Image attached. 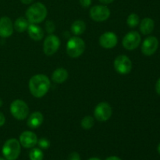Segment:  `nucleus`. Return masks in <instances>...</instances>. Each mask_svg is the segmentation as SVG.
Segmentation results:
<instances>
[{
	"mask_svg": "<svg viewBox=\"0 0 160 160\" xmlns=\"http://www.w3.org/2000/svg\"><path fill=\"white\" fill-rule=\"evenodd\" d=\"M0 160H7V159H2V158H1V157H0Z\"/></svg>",
	"mask_w": 160,
	"mask_h": 160,
	"instance_id": "nucleus-36",
	"label": "nucleus"
},
{
	"mask_svg": "<svg viewBox=\"0 0 160 160\" xmlns=\"http://www.w3.org/2000/svg\"><path fill=\"white\" fill-rule=\"evenodd\" d=\"M38 145H39L40 148H42V149H47L50 147V142L48 140V139L45 138H41L39 140H38Z\"/></svg>",
	"mask_w": 160,
	"mask_h": 160,
	"instance_id": "nucleus-24",
	"label": "nucleus"
},
{
	"mask_svg": "<svg viewBox=\"0 0 160 160\" xmlns=\"http://www.w3.org/2000/svg\"><path fill=\"white\" fill-rule=\"evenodd\" d=\"M20 1H21V2L23 3V4L29 5V4H31V3L34 0H20Z\"/></svg>",
	"mask_w": 160,
	"mask_h": 160,
	"instance_id": "nucleus-32",
	"label": "nucleus"
},
{
	"mask_svg": "<svg viewBox=\"0 0 160 160\" xmlns=\"http://www.w3.org/2000/svg\"><path fill=\"white\" fill-rule=\"evenodd\" d=\"M157 151H158V152H159V154L160 155V143L159 144V145H158V147H157Z\"/></svg>",
	"mask_w": 160,
	"mask_h": 160,
	"instance_id": "nucleus-34",
	"label": "nucleus"
},
{
	"mask_svg": "<svg viewBox=\"0 0 160 160\" xmlns=\"http://www.w3.org/2000/svg\"><path fill=\"white\" fill-rule=\"evenodd\" d=\"M106 160H122L120 158L117 157V156H109V157L106 158Z\"/></svg>",
	"mask_w": 160,
	"mask_h": 160,
	"instance_id": "nucleus-31",
	"label": "nucleus"
},
{
	"mask_svg": "<svg viewBox=\"0 0 160 160\" xmlns=\"http://www.w3.org/2000/svg\"><path fill=\"white\" fill-rule=\"evenodd\" d=\"M95 124V120L92 116H87L84 117L81 120V125L83 129L90 130Z\"/></svg>",
	"mask_w": 160,
	"mask_h": 160,
	"instance_id": "nucleus-22",
	"label": "nucleus"
},
{
	"mask_svg": "<svg viewBox=\"0 0 160 160\" xmlns=\"http://www.w3.org/2000/svg\"><path fill=\"white\" fill-rule=\"evenodd\" d=\"M68 160H81V156H80V155L78 152H73L70 154L68 157Z\"/></svg>",
	"mask_w": 160,
	"mask_h": 160,
	"instance_id": "nucleus-26",
	"label": "nucleus"
},
{
	"mask_svg": "<svg viewBox=\"0 0 160 160\" xmlns=\"http://www.w3.org/2000/svg\"><path fill=\"white\" fill-rule=\"evenodd\" d=\"M156 91L158 95H160V78L157 81L156 84Z\"/></svg>",
	"mask_w": 160,
	"mask_h": 160,
	"instance_id": "nucleus-29",
	"label": "nucleus"
},
{
	"mask_svg": "<svg viewBox=\"0 0 160 160\" xmlns=\"http://www.w3.org/2000/svg\"><path fill=\"white\" fill-rule=\"evenodd\" d=\"M88 160H101V159H98V158L97 157H92V158H90V159H88Z\"/></svg>",
	"mask_w": 160,
	"mask_h": 160,
	"instance_id": "nucleus-33",
	"label": "nucleus"
},
{
	"mask_svg": "<svg viewBox=\"0 0 160 160\" xmlns=\"http://www.w3.org/2000/svg\"><path fill=\"white\" fill-rule=\"evenodd\" d=\"M118 39L113 32H106L99 38V44L104 48H112L117 45Z\"/></svg>",
	"mask_w": 160,
	"mask_h": 160,
	"instance_id": "nucleus-13",
	"label": "nucleus"
},
{
	"mask_svg": "<svg viewBox=\"0 0 160 160\" xmlns=\"http://www.w3.org/2000/svg\"><path fill=\"white\" fill-rule=\"evenodd\" d=\"M85 43L84 40L78 36L69 39L67 44V52L72 58H78L84 53L85 50Z\"/></svg>",
	"mask_w": 160,
	"mask_h": 160,
	"instance_id": "nucleus-4",
	"label": "nucleus"
},
{
	"mask_svg": "<svg viewBox=\"0 0 160 160\" xmlns=\"http://www.w3.org/2000/svg\"><path fill=\"white\" fill-rule=\"evenodd\" d=\"M10 112L12 117L19 120L26 119L29 115V107L23 100H14L10 105Z\"/></svg>",
	"mask_w": 160,
	"mask_h": 160,
	"instance_id": "nucleus-5",
	"label": "nucleus"
},
{
	"mask_svg": "<svg viewBox=\"0 0 160 160\" xmlns=\"http://www.w3.org/2000/svg\"><path fill=\"white\" fill-rule=\"evenodd\" d=\"M29 24L30 22L28 21V19L20 17L15 20V23L13 24V28L17 32L21 33L28 30Z\"/></svg>",
	"mask_w": 160,
	"mask_h": 160,
	"instance_id": "nucleus-19",
	"label": "nucleus"
},
{
	"mask_svg": "<svg viewBox=\"0 0 160 160\" xmlns=\"http://www.w3.org/2000/svg\"><path fill=\"white\" fill-rule=\"evenodd\" d=\"M67 78H68V72L66 69L62 68V67L56 69L52 75V81L57 84L63 83L64 81H67Z\"/></svg>",
	"mask_w": 160,
	"mask_h": 160,
	"instance_id": "nucleus-18",
	"label": "nucleus"
},
{
	"mask_svg": "<svg viewBox=\"0 0 160 160\" xmlns=\"http://www.w3.org/2000/svg\"><path fill=\"white\" fill-rule=\"evenodd\" d=\"M20 143L25 148H32L38 144V137L32 131H23L20 136Z\"/></svg>",
	"mask_w": 160,
	"mask_h": 160,
	"instance_id": "nucleus-12",
	"label": "nucleus"
},
{
	"mask_svg": "<svg viewBox=\"0 0 160 160\" xmlns=\"http://www.w3.org/2000/svg\"><path fill=\"white\" fill-rule=\"evenodd\" d=\"M30 160H43L44 153L40 148H32L29 152Z\"/></svg>",
	"mask_w": 160,
	"mask_h": 160,
	"instance_id": "nucleus-21",
	"label": "nucleus"
},
{
	"mask_svg": "<svg viewBox=\"0 0 160 160\" xmlns=\"http://www.w3.org/2000/svg\"><path fill=\"white\" fill-rule=\"evenodd\" d=\"M13 33V24L11 19L8 17L0 18V37L9 38Z\"/></svg>",
	"mask_w": 160,
	"mask_h": 160,
	"instance_id": "nucleus-14",
	"label": "nucleus"
},
{
	"mask_svg": "<svg viewBox=\"0 0 160 160\" xmlns=\"http://www.w3.org/2000/svg\"><path fill=\"white\" fill-rule=\"evenodd\" d=\"M86 24L83 20H78L71 25V31L75 35H81L85 31Z\"/></svg>",
	"mask_w": 160,
	"mask_h": 160,
	"instance_id": "nucleus-20",
	"label": "nucleus"
},
{
	"mask_svg": "<svg viewBox=\"0 0 160 160\" xmlns=\"http://www.w3.org/2000/svg\"><path fill=\"white\" fill-rule=\"evenodd\" d=\"M114 68L120 74H128L131 71L132 62L127 56L120 55L114 60Z\"/></svg>",
	"mask_w": 160,
	"mask_h": 160,
	"instance_id": "nucleus-7",
	"label": "nucleus"
},
{
	"mask_svg": "<svg viewBox=\"0 0 160 160\" xmlns=\"http://www.w3.org/2000/svg\"><path fill=\"white\" fill-rule=\"evenodd\" d=\"M142 38L137 31H131L124 36L123 39V46L127 50H134L139 46Z\"/></svg>",
	"mask_w": 160,
	"mask_h": 160,
	"instance_id": "nucleus-10",
	"label": "nucleus"
},
{
	"mask_svg": "<svg viewBox=\"0 0 160 160\" xmlns=\"http://www.w3.org/2000/svg\"><path fill=\"white\" fill-rule=\"evenodd\" d=\"M159 47V41L154 36H149L144 40L142 45V52L145 56H152Z\"/></svg>",
	"mask_w": 160,
	"mask_h": 160,
	"instance_id": "nucleus-11",
	"label": "nucleus"
},
{
	"mask_svg": "<svg viewBox=\"0 0 160 160\" xmlns=\"http://www.w3.org/2000/svg\"><path fill=\"white\" fill-rule=\"evenodd\" d=\"M80 4L81 5V6L84 8H88L91 6L92 4V0H79Z\"/></svg>",
	"mask_w": 160,
	"mask_h": 160,
	"instance_id": "nucleus-27",
	"label": "nucleus"
},
{
	"mask_svg": "<svg viewBox=\"0 0 160 160\" xmlns=\"http://www.w3.org/2000/svg\"><path fill=\"white\" fill-rule=\"evenodd\" d=\"M60 45V40L54 34H50L44 41L43 49L46 56H52L58 51Z\"/></svg>",
	"mask_w": 160,
	"mask_h": 160,
	"instance_id": "nucleus-9",
	"label": "nucleus"
},
{
	"mask_svg": "<svg viewBox=\"0 0 160 160\" xmlns=\"http://www.w3.org/2000/svg\"><path fill=\"white\" fill-rule=\"evenodd\" d=\"M90 17L97 22H102L107 20L110 16V10L106 6L97 5L94 6L90 9Z\"/></svg>",
	"mask_w": 160,
	"mask_h": 160,
	"instance_id": "nucleus-6",
	"label": "nucleus"
},
{
	"mask_svg": "<svg viewBox=\"0 0 160 160\" xmlns=\"http://www.w3.org/2000/svg\"><path fill=\"white\" fill-rule=\"evenodd\" d=\"M21 151V145L16 138H10L6 141L2 147V155L7 160H17Z\"/></svg>",
	"mask_w": 160,
	"mask_h": 160,
	"instance_id": "nucleus-3",
	"label": "nucleus"
},
{
	"mask_svg": "<svg viewBox=\"0 0 160 160\" xmlns=\"http://www.w3.org/2000/svg\"><path fill=\"white\" fill-rule=\"evenodd\" d=\"M6 123V117L2 112H0V127L3 126Z\"/></svg>",
	"mask_w": 160,
	"mask_h": 160,
	"instance_id": "nucleus-28",
	"label": "nucleus"
},
{
	"mask_svg": "<svg viewBox=\"0 0 160 160\" xmlns=\"http://www.w3.org/2000/svg\"><path fill=\"white\" fill-rule=\"evenodd\" d=\"M48 10L43 3L35 2L30 6L26 11V17L31 23H39L47 17Z\"/></svg>",
	"mask_w": 160,
	"mask_h": 160,
	"instance_id": "nucleus-2",
	"label": "nucleus"
},
{
	"mask_svg": "<svg viewBox=\"0 0 160 160\" xmlns=\"http://www.w3.org/2000/svg\"><path fill=\"white\" fill-rule=\"evenodd\" d=\"M2 106V100L1 98H0V107H1Z\"/></svg>",
	"mask_w": 160,
	"mask_h": 160,
	"instance_id": "nucleus-35",
	"label": "nucleus"
},
{
	"mask_svg": "<svg viewBox=\"0 0 160 160\" xmlns=\"http://www.w3.org/2000/svg\"><path fill=\"white\" fill-rule=\"evenodd\" d=\"M139 22H140V19H139L138 15H137L136 13L130 14L128 17V20H127L128 25L130 28H132L137 27L139 24Z\"/></svg>",
	"mask_w": 160,
	"mask_h": 160,
	"instance_id": "nucleus-23",
	"label": "nucleus"
},
{
	"mask_svg": "<svg viewBox=\"0 0 160 160\" xmlns=\"http://www.w3.org/2000/svg\"><path fill=\"white\" fill-rule=\"evenodd\" d=\"M113 1L114 0H99L100 2L102 3V4H104V5L110 4V3H112Z\"/></svg>",
	"mask_w": 160,
	"mask_h": 160,
	"instance_id": "nucleus-30",
	"label": "nucleus"
},
{
	"mask_svg": "<svg viewBox=\"0 0 160 160\" xmlns=\"http://www.w3.org/2000/svg\"><path fill=\"white\" fill-rule=\"evenodd\" d=\"M45 29H46L47 32L49 33V34H52L55 31L54 23L52 21H51V20H48L45 23Z\"/></svg>",
	"mask_w": 160,
	"mask_h": 160,
	"instance_id": "nucleus-25",
	"label": "nucleus"
},
{
	"mask_svg": "<svg viewBox=\"0 0 160 160\" xmlns=\"http://www.w3.org/2000/svg\"><path fill=\"white\" fill-rule=\"evenodd\" d=\"M50 88V81L44 74H36L29 81V90L35 98H42L46 95Z\"/></svg>",
	"mask_w": 160,
	"mask_h": 160,
	"instance_id": "nucleus-1",
	"label": "nucleus"
},
{
	"mask_svg": "<svg viewBox=\"0 0 160 160\" xmlns=\"http://www.w3.org/2000/svg\"><path fill=\"white\" fill-rule=\"evenodd\" d=\"M155 23L152 19L149 17H145L140 23V31L143 34H149L154 30Z\"/></svg>",
	"mask_w": 160,
	"mask_h": 160,
	"instance_id": "nucleus-17",
	"label": "nucleus"
},
{
	"mask_svg": "<svg viewBox=\"0 0 160 160\" xmlns=\"http://www.w3.org/2000/svg\"><path fill=\"white\" fill-rule=\"evenodd\" d=\"M112 114L111 106L107 102H100L95 107L94 115L95 119L100 122H104L109 120Z\"/></svg>",
	"mask_w": 160,
	"mask_h": 160,
	"instance_id": "nucleus-8",
	"label": "nucleus"
},
{
	"mask_svg": "<svg viewBox=\"0 0 160 160\" xmlns=\"http://www.w3.org/2000/svg\"><path fill=\"white\" fill-rule=\"evenodd\" d=\"M28 32L30 38L34 41H40L44 37V32L42 29L35 23H30L28 28Z\"/></svg>",
	"mask_w": 160,
	"mask_h": 160,
	"instance_id": "nucleus-16",
	"label": "nucleus"
},
{
	"mask_svg": "<svg viewBox=\"0 0 160 160\" xmlns=\"http://www.w3.org/2000/svg\"><path fill=\"white\" fill-rule=\"evenodd\" d=\"M43 115L40 112H34L30 115L28 120V126L30 128L35 129L39 128L43 123Z\"/></svg>",
	"mask_w": 160,
	"mask_h": 160,
	"instance_id": "nucleus-15",
	"label": "nucleus"
}]
</instances>
